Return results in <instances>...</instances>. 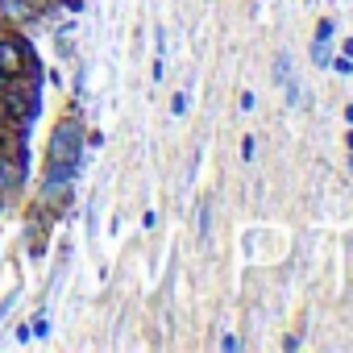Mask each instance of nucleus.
<instances>
[{
    "mask_svg": "<svg viewBox=\"0 0 353 353\" xmlns=\"http://www.w3.org/2000/svg\"><path fill=\"white\" fill-rule=\"evenodd\" d=\"M46 158H50V162H83V133H79V125H75V121L54 125Z\"/></svg>",
    "mask_w": 353,
    "mask_h": 353,
    "instance_id": "obj_1",
    "label": "nucleus"
},
{
    "mask_svg": "<svg viewBox=\"0 0 353 353\" xmlns=\"http://www.w3.org/2000/svg\"><path fill=\"white\" fill-rule=\"evenodd\" d=\"M328 38H332V26L324 21V26L316 30V46H312V59H316V67H328Z\"/></svg>",
    "mask_w": 353,
    "mask_h": 353,
    "instance_id": "obj_2",
    "label": "nucleus"
},
{
    "mask_svg": "<svg viewBox=\"0 0 353 353\" xmlns=\"http://www.w3.org/2000/svg\"><path fill=\"white\" fill-rule=\"evenodd\" d=\"M21 67V54H17V46H5L0 42V75H13Z\"/></svg>",
    "mask_w": 353,
    "mask_h": 353,
    "instance_id": "obj_3",
    "label": "nucleus"
},
{
    "mask_svg": "<svg viewBox=\"0 0 353 353\" xmlns=\"http://www.w3.org/2000/svg\"><path fill=\"white\" fill-rule=\"evenodd\" d=\"M0 13H5L9 21H26L30 17V5H26V0H0Z\"/></svg>",
    "mask_w": 353,
    "mask_h": 353,
    "instance_id": "obj_4",
    "label": "nucleus"
},
{
    "mask_svg": "<svg viewBox=\"0 0 353 353\" xmlns=\"http://www.w3.org/2000/svg\"><path fill=\"white\" fill-rule=\"evenodd\" d=\"M208 225H212V204L204 200V204H200V221H196V229H200V241H208Z\"/></svg>",
    "mask_w": 353,
    "mask_h": 353,
    "instance_id": "obj_5",
    "label": "nucleus"
},
{
    "mask_svg": "<svg viewBox=\"0 0 353 353\" xmlns=\"http://www.w3.org/2000/svg\"><path fill=\"white\" fill-rule=\"evenodd\" d=\"M274 79H279V83H291V59H287V54L274 59Z\"/></svg>",
    "mask_w": 353,
    "mask_h": 353,
    "instance_id": "obj_6",
    "label": "nucleus"
},
{
    "mask_svg": "<svg viewBox=\"0 0 353 353\" xmlns=\"http://www.w3.org/2000/svg\"><path fill=\"white\" fill-rule=\"evenodd\" d=\"M30 336H50V320H46V316H38V320L30 324Z\"/></svg>",
    "mask_w": 353,
    "mask_h": 353,
    "instance_id": "obj_7",
    "label": "nucleus"
},
{
    "mask_svg": "<svg viewBox=\"0 0 353 353\" xmlns=\"http://www.w3.org/2000/svg\"><path fill=\"white\" fill-rule=\"evenodd\" d=\"M188 100H192V96L179 92V96H174V104H170V112H174V117H183V112H188Z\"/></svg>",
    "mask_w": 353,
    "mask_h": 353,
    "instance_id": "obj_8",
    "label": "nucleus"
},
{
    "mask_svg": "<svg viewBox=\"0 0 353 353\" xmlns=\"http://www.w3.org/2000/svg\"><path fill=\"white\" fill-rule=\"evenodd\" d=\"M5 183H13V170H9V162H5V158H0V188H5Z\"/></svg>",
    "mask_w": 353,
    "mask_h": 353,
    "instance_id": "obj_9",
    "label": "nucleus"
},
{
    "mask_svg": "<svg viewBox=\"0 0 353 353\" xmlns=\"http://www.w3.org/2000/svg\"><path fill=\"white\" fill-rule=\"evenodd\" d=\"M332 67H336V75H349V71H353V63H349V59H336Z\"/></svg>",
    "mask_w": 353,
    "mask_h": 353,
    "instance_id": "obj_10",
    "label": "nucleus"
},
{
    "mask_svg": "<svg viewBox=\"0 0 353 353\" xmlns=\"http://www.w3.org/2000/svg\"><path fill=\"white\" fill-rule=\"evenodd\" d=\"M13 299H17V295H9L5 303H0V320H5V316H9V307H13Z\"/></svg>",
    "mask_w": 353,
    "mask_h": 353,
    "instance_id": "obj_11",
    "label": "nucleus"
},
{
    "mask_svg": "<svg viewBox=\"0 0 353 353\" xmlns=\"http://www.w3.org/2000/svg\"><path fill=\"white\" fill-rule=\"evenodd\" d=\"M67 5H71V9H79V5H83V0H67Z\"/></svg>",
    "mask_w": 353,
    "mask_h": 353,
    "instance_id": "obj_12",
    "label": "nucleus"
}]
</instances>
